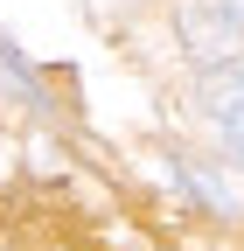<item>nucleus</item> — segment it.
<instances>
[{"label":"nucleus","mask_w":244,"mask_h":251,"mask_svg":"<svg viewBox=\"0 0 244 251\" xmlns=\"http://www.w3.org/2000/svg\"><path fill=\"white\" fill-rule=\"evenodd\" d=\"M181 49H189L202 70H223V63H244V21L230 14V0H181L174 7Z\"/></svg>","instance_id":"f257e3e1"},{"label":"nucleus","mask_w":244,"mask_h":251,"mask_svg":"<svg viewBox=\"0 0 244 251\" xmlns=\"http://www.w3.org/2000/svg\"><path fill=\"white\" fill-rule=\"evenodd\" d=\"M217 133H223V147L237 153V161H244V112H237V119H223V126H217Z\"/></svg>","instance_id":"f03ea898"}]
</instances>
